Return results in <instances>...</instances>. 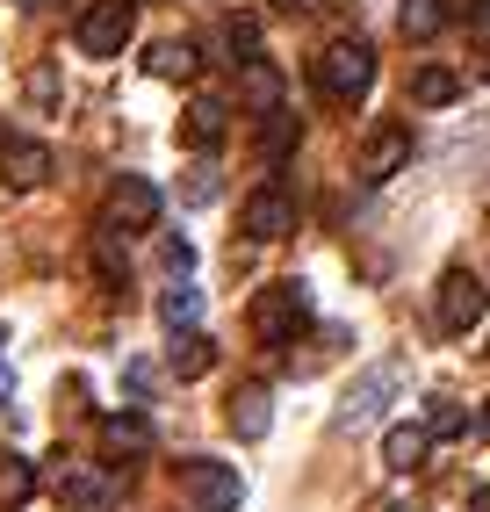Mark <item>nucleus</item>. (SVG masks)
<instances>
[{
  "label": "nucleus",
  "mask_w": 490,
  "mask_h": 512,
  "mask_svg": "<svg viewBox=\"0 0 490 512\" xmlns=\"http://www.w3.org/2000/svg\"><path fill=\"white\" fill-rule=\"evenodd\" d=\"M224 44L238 51L231 65H245V58H253V51H260V22H253V15H231V22H224Z\"/></svg>",
  "instance_id": "b1692460"
},
{
  "label": "nucleus",
  "mask_w": 490,
  "mask_h": 512,
  "mask_svg": "<svg viewBox=\"0 0 490 512\" xmlns=\"http://www.w3.org/2000/svg\"><path fill=\"white\" fill-rule=\"evenodd\" d=\"M130 37H137V0H94V8L73 22L80 58H123Z\"/></svg>",
  "instance_id": "f03ea898"
},
{
  "label": "nucleus",
  "mask_w": 490,
  "mask_h": 512,
  "mask_svg": "<svg viewBox=\"0 0 490 512\" xmlns=\"http://www.w3.org/2000/svg\"><path fill=\"white\" fill-rule=\"evenodd\" d=\"M462 426H469V419H462V404H454V397H433V412H426V433H433V440H454Z\"/></svg>",
  "instance_id": "393cba45"
},
{
  "label": "nucleus",
  "mask_w": 490,
  "mask_h": 512,
  "mask_svg": "<svg viewBox=\"0 0 490 512\" xmlns=\"http://www.w3.org/2000/svg\"><path fill=\"white\" fill-rule=\"evenodd\" d=\"M310 325V289L303 282H274L253 296V332L267 339V347H289V339Z\"/></svg>",
  "instance_id": "7ed1b4c3"
},
{
  "label": "nucleus",
  "mask_w": 490,
  "mask_h": 512,
  "mask_svg": "<svg viewBox=\"0 0 490 512\" xmlns=\"http://www.w3.org/2000/svg\"><path fill=\"white\" fill-rule=\"evenodd\" d=\"M37 498V462L15 455V448H0V512H15Z\"/></svg>",
  "instance_id": "f3484780"
},
{
  "label": "nucleus",
  "mask_w": 490,
  "mask_h": 512,
  "mask_svg": "<svg viewBox=\"0 0 490 512\" xmlns=\"http://www.w3.org/2000/svg\"><path fill=\"white\" fill-rule=\"evenodd\" d=\"M15 8H44V0H15Z\"/></svg>",
  "instance_id": "473e14b6"
},
{
  "label": "nucleus",
  "mask_w": 490,
  "mask_h": 512,
  "mask_svg": "<svg viewBox=\"0 0 490 512\" xmlns=\"http://www.w3.org/2000/svg\"><path fill=\"white\" fill-rule=\"evenodd\" d=\"M454 94H462V80H454L447 65H418V73H411V101H418V109H447Z\"/></svg>",
  "instance_id": "412c9836"
},
{
  "label": "nucleus",
  "mask_w": 490,
  "mask_h": 512,
  "mask_svg": "<svg viewBox=\"0 0 490 512\" xmlns=\"http://www.w3.org/2000/svg\"><path fill=\"white\" fill-rule=\"evenodd\" d=\"M238 101H245V109H282V73H274V65L267 58H245V73H238Z\"/></svg>",
  "instance_id": "dca6fc26"
},
{
  "label": "nucleus",
  "mask_w": 490,
  "mask_h": 512,
  "mask_svg": "<svg viewBox=\"0 0 490 512\" xmlns=\"http://www.w3.org/2000/svg\"><path fill=\"white\" fill-rule=\"evenodd\" d=\"M166 368L173 375H181V383H195V375H209V368H217V339H209V332H173V347H166Z\"/></svg>",
  "instance_id": "ddd939ff"
},
{
  "label": "nucleus",
  "mask_w": 490,
  "mask_h": 512,
  "mask_svg": "<svg viewBox=\"0 0 490 512\" xmlns=\"http://www.w3.org/2000/svg\"><path fill=\"white\" fill-rule=\"evenodd\" d=\"M152 383H159L152 361H130V368H123V390H130V397H152Z\"/></svg>",
  "instance_id": "cd10ccee"
},
{
  "label": "nucleus",
  "mask_w": 490,
  "mask_h": 512,
  "mask_svg": "<svg viewBox=\"0 0 490 512\" xmlns=\"http://www.w3.org/2000/svg\"><path fill=\"white\" fill-rule=\"evenodd\" d=\"M469 22H476V29H490V0H476V8H469Z\"/></svg>",
  "instance_id": "c756f323"
},
{
  "label": "nucleus",
  "mask_w": 490,
  "mask_h": 512,
  "mask_svg": "<svg viewBox=\"0 0 490 512\" xmlns=\"http://www.w3.org/2000/svg\"><path fill=\"white\" fill-rule=\"evenodd\" d=\"M404 390V361L390 354V361H375V368H361L354 375V390L339 397V412H332V433H361V426H375L382 419V404H390Z\"/></svg>",
  "instance_id": "f257e3e1"
},
{
  "label": "nucleus",
  "mask_w": 490,
  "mask_h": 512,
  "mask_svg": "<svg viewBox=\"0 0 490 512\" xmlns=\"http://www.w3.org/2000/svg\"><path fill=\"white\" fill-rule=\"evenodd\" d=\"M188 202H195V210H202V202H217V166H195V174H188V188H181Z\"/></svg>",
  "instance_id": "bb28decb"
},
{
  "label": "nucleus",
  "mask_w": 490,
  "mask_h": 512,
  "mask_svg": "<svg viewBox=\"0 0 490 512\" xmlns=\"http://www.w3.org/2000/svg\"><path fill=\"white\" fill-rule=\"evenodd\" d=\"M267 426H274V397H267V383L231 390V433H238V440H267Z\"/></svg>",
  "instance_id": "f8f14e48"
},
{
  "label": "nucleus",
  "mask_w": 490,
  "mask_h": 512,
  "mask_svg": "<svg viewBox=\"0 0 490 512\" xmlns=\"http://www.w3.org/2000/svg\"><path fill=\"white\" fill-rule=\"evenodd\" d=\"M195 65H202V58H195V44H181V37H166V44L145 51V73H152V80H195Z\"/></svg>",
  "instance_id": "a211bd4d"
},
{
  "label": "nucleus",
  "mask_w": 490,
  "mask_h": 512,
  "mask_svg": "<svg viewBox=\"0 0 490 512\" xmlns=\"http://www.w3.org/2000/svg\"><path fill=\"white\" fill-rule=\"evenodd\" d=\"M101 448L109 455H152V419L145 412H109L101 419Z\"/></svg>",
  "instance_id": "2eb2a0df"
},
{
  "label": "nucleus",
  "mask_w": 490,
  "mask_h": 512,
  "mask_svg": "<svg viewBox=\"0 0 490 512\" xmlns=\"http://www.w3.org/2000/svg\"><path fill=\"white\" fill-rule=\"evenodd\" d=\"M469 512H490V491H469Z\"/></svg>",
  "instance_id": "7c9ffc66"
},
{
  "label": "nucleus",
  "mask_w": 490,
  "mask_h": 512,
  "mask_svg": "<svg viewBox=\"0 0 490 512\" xmlns=\"http://www.w3.org/2000/svg\"><path fill=\"white\" fill-rule=\"evenodd\" d=\"M181 484H188V498H195L202 512H238V505H245V484H238L231 462H188Z\"/></svg>",
  "instance_id": "0eeeda50"
},
{
  "label": "nucleus",
  "mask_w": 490,
  "mask_h": 512,
  "mask_svg": "<svg viewBox=\"0 0 490 512\" xmlns=\"http://www.w3.org/2000/svg\"><path fill=\"white\" fill-rule=\"evenodd\" d=\"M404 166H411V130H404V123H382L375 138L361 145V166H354V174H361L368 188H382V181H397Z\"/></svg>",
  "instance_id": "6e6552de"
},
{
  "label": "nucleus",
  "mask_w": 490,
  "mask_h": 512,
  "mask_svg": "<svg viewBox=\"0 0 490 512\" xmlns=\"http://www.w3.org/2000/svg\"><path fill=\"white\" fill-rule=\"evenodd\" d=\"M51 476H58V512H109V484H101L94 469H73V462H51Z\"/></svg>",
  "instance_id": "9b49d317"
},
{
  "label": "nucleus",
  "mask_w": 490,
  "mask_h": 512,
  "mask_svg": "<svg viewBox=\"0 0 490 512\" xmlns=\"http://www.w3.org/2000/svg\"><path fill=\"white\" fill-rule=\"evenodd\" d=\"M426 455H433V433L426 426H390V433H382V469L411 476V469H426Z\"/></svg>",
  "instance_id": "4468645a"
},
{
  "label": "nucleus",
  "mask_w": 490,
  "mask_h": 512,
  "mask_svg": "<svg viewBox=\"0 0 490 512\" xmlns=\"http://www.w3.org/2000/svg\"><path fill=\"white\" fill-rule=\"evenodd\" d=\"M0 181H8V188H44L51 181V145H37V138H0Z\"/></svg>",
  "instance_id": "9d476101"
},
{
  "label": "nucleus",
  "mask_w": 490,
  "mask_h": 512,
  "mask_svg": "<svg viewBox=\"0 0 490 512\" xmlns=\"http://www.w3.org/2000/svg\"><path fill=\"white\" fill-rule=\"evenodd\" d=\"M195 318H202V289L181 275V282H173V289L159 296V325H166V332H188Z\"/></svg>",
  "instance_id": "aec40b11"
},
{
  "label": "nucleus",
  "mask_w": 490,
  "mask_h": 512,
  "mask_svg": "<svg viewBox=\"0 0 490 512\" xmlns=\"http://www.w3.org/2000/svg\"><path fill=\"white\" fill-rule=\"evenodd\" d=\"M116 238H123V231H94V275L109 282V289H123V275H130V267H123V246H116Z\"/></svg>",
  "instance_id": "5701e85b"
},
{
  "label": "nucleus",
  "mask_w": 490,
  "mask_h": 512,
  "mask_svg": "<svg viewBox=\"0 0 490 512\" xmlns=\"http://www.w3.org/2000/svg\"><path fill=\"white\" fill-rule=\"evenodd\" d=\"M159 253H166V267H173V275H188V267H195V246H188V238H166Z\"/></svg>",
  "instance_id": "c85d7f7f"
},
{
  "label": "nucleus",
  "mask_w": 490,
  "mask_h": 512,
  "mask_svg": "<svg viewBox=\"0 0 490 512\" xmlns=\"http://www.w3.org/2000/svg\"><path fill=\"white\" fill-rule=\"evenodd\" d=\"M0 354H8V325H0Z\"/></svg>",
  "instance_id": "72a5a7b5"
},
{
  "label": "nucleus",
  "mask_w": 490,
  "mask_h": 512,
  "mask_svg": "<svg viewBox=\"0 0 490 512\" xmlns=\"http://www.w3.org/2000/svg\"><path fill=\"white\" fill-rule=\"evenodd\" d=\"M282 8H310V0H282Z\"/></svg>",
  "instance_id": "f704fd0d"
},
{
  "label": "nucleus",
  "mask_w": 490,
  "mask_h": 512,
  "mask_svg": "<svg viewBox=\"0 0 490 512\" xmlns=\"http://www.w3.org/2000/svg\"><path fill=\"white\" fill-rule=\"evenodd\" d=\"M397 29H404L411 44H426V37H440V29H447V8H440V0H404Z\"/></svg>",
  "instance_id": "4be33fe9"
},
{
  "label": "nucleus",
  "mask_w": 490,
  "mask_h": 512,
  "mask_svg": "<svg viewBox=\"0 0 490 512\" xmlns=\"http://www.w3.org/2000/svg\"><path fill=\"white\" fill-rule=\"evenodd\" d=\"M318 87H325L332 101H354V94H368V87H375V51H368V44H354V37H346V44H332V51L318 58Z\"/></svg>",
  "instance_id": "20e7f679"
},
{
  "label": "nucleus",
  "mask_w": 490,
  "mask_h": 512,
  "mask_svg": "<svg viewBox=\"0 0 490 512\" xmlns=\"http://www.w3.org/2000/svg\"><path fill=\"white\" fill-rule=\"evenodd\" d=\"M476 426H483V433H490V404H483V419H476Z\"/></svg>",
  "instance_id": "2f4dec72"
},
{
  "label": "nucleus",
  "mask_w": 490,
  "mask_h": 512,
  "mask_svg": "<svg viewBox=\"0 0 490 512\" xmlns=\"http://www.w3.org/2000/svg\"><path fill=\"white\" fill-rule=\"evenodd\" d=\"M181 138H188L195 152H217V145H224V101H195V109L181 116Z\"/></svg>",
  "instance_id": "6ab92c4d"
},
{
  "label": "nucleus",
  "mask_w": 490,
  "mask_h": 512,
  "mask_svg": "<svg viewBox=\"0 0 490 512\" xmlns=\"http://www.w3.org/2000/svg\"><path fill=\"white\" fill-rule=\"evenodd\" d=\"M490 318V289L469 275V267H447L440 275V325L447 332H476Z\"/></svg>",
  "instance_id": "39448f33"
},
{
  "label": "nucleus",
  "mask_w": 490,
  "mask_h": 512,
  "mask_svg": "<svg viewBox=\"0 0 490 512\" xmlns=\"http://www.w3.org/2000/svg\"><path fill=\"white\" fill-rule=\"evenodd\" d=\"M260 145H267L274 159H282V152L296 145V116H282V109H267V138H260Z\"/></svg>",
  "instance_id": "a878e982"
},
{
  "label": "nucleus",
  "mask_w": 490,
  "mask_h": 512,
  "mask_svg": "<svg viewBox=\"0 0 490 512\" xmlns=\"http://www.w3.org/2000/svg\"><path fill=\"white\" fill-rule=\"evenodd\" d=\"M159 224V188L145 174H123L109 188V210H101V231H152Z\"/></svg>",
  "instance_id": "423d86ee"
},
{
  "label": "nucleus",
  "mask_w": 490,
  "mask_h": 512,
  "mask_svg": "<svg viewBox=\"0 0 490 512\" xmlns=\"http://www.w3.org/2000/svg\"><path fill=\"white\" fill-rule=\"evenodd\" d=\"M238 224H245V238H289L296 231V202L282 195V188H260V195H245V210H238Z\"/></svg>",
  "instance_id": "1a4fd4ad"
}]
</instances>
